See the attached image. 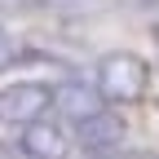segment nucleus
<instances>
[{"label":"nucleus","mask_w":159,"mask_h":159,"mask_svg":"<svg viewBox=\"0 0 159 159\" xmlns=\"http://www.w3.org/2000/svg\"><path fill=\"white\" fill-rule=\"evenodd\" d=\"M97 97L102 102H119V106H128V102H142L146 89H150V66L142 62L137 53H106L102 62H97Z\"/></svg>","instance_id":"1"},{"label":"nucleus","mask_w":159,"mask_h":159,"mask_svg":"<svg viewBox=\"0 0 159 159\" xmlns=\"http://www.w3.org/2000/svg\"><path fill=\"white\" fill-rule=\"evenodd\" d=\"M49 97H53V89H44V84H27V80L22 84H9V89H0V119L31 124V119L44 115Z\"/></svg>","instance_id":"2"},{"label":"nucleus","mask_w":159,"mask_h":159,"mask_svg":"<svg viewBox=\"0 0 159 159\" xmlns=\"http://www.w3.org/2000/svg\"><path fill=\"white\" fill-rule=\"evenodd\" d=\"M22 150L31 159H66L71 155V137L62 124H49V119H31L22 133Z\"/></svg>","instance_id":"3"},{"label":"nucleus","mask_w":159,"mask_h":159,"mask_svg":"<svg viewBox=\"0 0 159 159\" xmlns=\"http://www.w3.org/2000/svg\"><path fill=\"white\" fill-rule=\"evenodd\" d=\"M119 142H124V119L111 115L106 106L97 115H89V119H80V146L84 150H111Z\"/></svg>","instance_id":"4"},{"label":"nucleus","mask_w":159,"mask_h":159,"mask_svg":"<svg viewBox=\"0 0 159 159\" xmlns=\"http://www.w3.org/2000/svg\"><path fill=\"white\" fill-rule=\"evenodd\" d=\"M49 102L62 111L66 119H75V124L102 111V97H97V89H89V84H75V80H71V84H57Z\"/></svg>","instance_id":"5"},{"label":"nucleus","mask_w":159,"mask_h":159,"mask_svg":"<svg viewBox=\"0 0 159 159\" xmlns=\"http://www.w3.org/2000/svg\"><path fill=\"white\" fill-rule=\"evenodd\" d=\"M13 57H18V44H13V35H9V31H0V71H5V66L13 62Z\"/></svg>","instance_id":"6"}]
</instances>
